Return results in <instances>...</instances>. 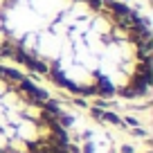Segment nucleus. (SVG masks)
Masks as SVG:
<instances>
[{
    "label": "nucleus",
    "mask_w": 153,
    "mask_h": 153,
    "mask_svg": "<svg viewBox=\"0 0 153 153\" xmlns=\"http://www.w3.org/2000/svg\"><path fill=\"white\" fill-rule=\"evenodd\" d=\"M88 5H90V9H95V11H101L104 9V2L101 0H86Z\"/></svg>",
    "instance_id": "1"
}]
</instances>
